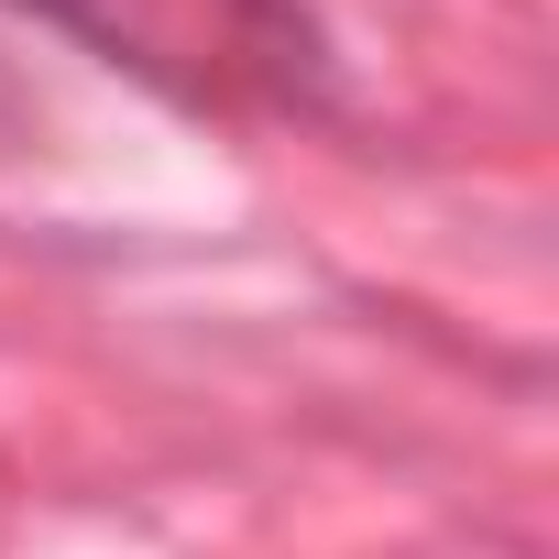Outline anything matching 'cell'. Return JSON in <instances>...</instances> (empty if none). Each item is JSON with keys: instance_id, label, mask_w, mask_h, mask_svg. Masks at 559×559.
<instances>
[{"instance_id": "cell-1", "label": "cell", "mask_w": 559, "mask_h": 559, "mask_svg": "<svg viewBox=\"0 0 559 559\" xmlns=\"http://www.w3.org/2000/svg\"><path fill=\"white\" fill-rule=\"evenodd\" d=\"M23 23L88 45L110 78L198 121H330L341 56L308 0H12Z\"/></svg>"}]
</instances>
